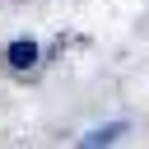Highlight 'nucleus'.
<instances>
[{
    "label": "nucleus",
    "instance_id": "nucleus-1",
    "mask_svg": "<svg viewBox=\"0 0 149 149\" xmlns=\"http://www.w3.org/2000/svg\"><path fill=\"white\" fill-rule=\"evenodd\" d=\"M33 61H37V42H33V37L9 42V65H14V70H33Z\"/></svg>",
    "mask_w": 149,
    "mask_h": 149
},
{
    "label": "nucleus",
    "instance_id": "nucleus-2",
    "mask_svg": "<svg viewBox=\"0 0 149 149\" xmlns=\"http://www.w3.org/2000/svg\"><path fill=\"white\" fill-rule=\"evenodd\" d=\"M121 135H126V126L116 121V126H102V130L84 135V140H79V149H107V144H112V140H121Z\"/></svg>",
    "mask_w": 149,
    "mask_h": 149
}]
</instances>
